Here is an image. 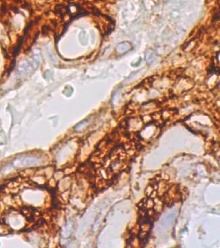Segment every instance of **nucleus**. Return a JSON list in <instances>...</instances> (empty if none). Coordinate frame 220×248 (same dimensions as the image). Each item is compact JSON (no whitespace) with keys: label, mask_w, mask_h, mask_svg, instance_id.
<instances>
[{"label":"nucleus","mask_w":220,"mask_h":248,"mask_svg":"<svg viewBox=\"0 0 220 248\" xmlns=\"http://www.w3.org/2000/svg\"><path fill=\"white\" fill-rule=\"evenodd\" d=\"M32 65L31 64L30 62H28V61H25V62L22 63L21 65H19L18 68V73L19 75L23 76L25 74H27L29 71L31 69Z\"/></svg>","instance_id":"f257e3e1"},{"label":"nucleus","mask_w":220,"mask_h":248,"mask_svg":"<svg viewBox=\"0 0 220 248\" xmlns=\"http://www.w3.org/2000/svg\"><path fill=\"white\" fill-rule=\"evenodd\" d=\"M39 160L36 159H31V158H28V159H22L20 161L16 162L15 164L19 167L22 166H28V165H32V164H36L38 162Z\"/></svg>","instance_id":"f03ea898"}]
</instances>
